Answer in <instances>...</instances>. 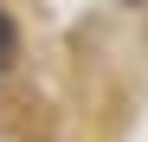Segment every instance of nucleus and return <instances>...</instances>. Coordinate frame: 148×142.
<instances>
[{"instance_id":"1","label":"nucleus","mask_w":148,"mask_h":142,"mask_svg":"<svg viewBox=\"0 0 148 142\" xmlns=\"http://www.w3.org/2000/svg\"><path fill=\"white\" fill-rule=\"evenodd\" d=\"M13 45H19V32H13V19L0 13V65H13Z\"/></svg>"}]
</instances>
